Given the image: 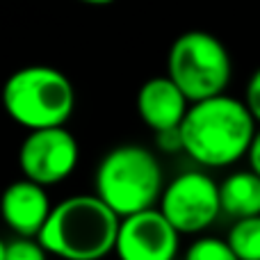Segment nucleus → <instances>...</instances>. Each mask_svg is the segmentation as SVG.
I'll use <instances>...</instances> for the list:
<instances>
[{
    "mask_svg": "<svg viewBox=\"0 0 260 260\" xmlns=\"http://www.w3.org/2000/svg\"><path fill=\"white\" fill-rule=\"evenodd\" d=\"M226 242L240 260H260V217L235 221Z\"/></svg>",
    "mask_w": 260,
    "mask_h": 260,
    "instance_id": "obj_12",
    "label": "nucleus"
},
{
    "mask_svg": "<svg viewBox=\"0 0 260 260\" xmlns=\"http://www.w3.org/2000/svg\"><path fill=\"white\" fill-rule=\"evenodd\" d=\"M137 114L155 135L178 130L189 112V101L169 76L148 78L137 91Z\"/></svg>",
    "mask_w": 260,
    "mask_h": 260,
    "instance_id": "obj_10",
    "label": "nucleus"
},
{
    "mask_svg": "<svg viewBox=\"0 0 260 260\" xmlns=\"http://www.w3.org/2000/svg\"><path fill=\"white\" fill-rule=\"evenodd\" d=\"M178 249L180 233L153 208L121 219L114 253L119 260H176Z\"/></svg>",
    "mask_w": 260,
    "mask_h": 260,
    "instance_id": "obj_8",
    "label": "nucleus"
},
{
    "mask_svg": "<svg viewBox=\"0 0 260 260\" xmlns=\"http://www.w3.org/2000/svg\"><path fill=\"white\" fill-rule=\"evenodd\" d=\"M3 108L27 133L64 128L76 108V89L59 69L44 64L23 67L5 80Z\"/></svg>",
    "mask_w": 260,
    "mask_h": 260,
    "instance_id": "obj_4",
    "label": "nucleus"
},
{
    "mask_svg": "<svg viewBox=\"0 0 260 260\" xmlns=\"http://www.w3.org/2000/svg\"><path fill=\"white\" fill-rule=\"evenodd\" d=\"M121 219L96 194H76L55 203L39 242L62 260H103L117 247Z\"/></svg>",
    "mask_w": 260,
    "mask_h": 260,
    "instance_id": "obj_2",
    "label": "nucleus"
},
{
    "mask_svg": "<svg viewBox=\"0 0 260 260\" xmlns=\"http://www.w3.org/2000/svg\"><path fill=\"white\" fill-rule=\"evenodd\" d=\"M242 101H244V105L249 108L251 117L256 119V123H260V67L251 73V78H249Z\"/></svg>",
    "mask_w": 260,
    "mask_h": 260,
    "instance_id": "obj_15",
    "label": "nucleus"
},
{
    "mask_svg": "<svg viewBox=\"0 0 260 260\" xmlns=\"http://www.w3.org/2000/svg\"><path fill=\"white\" fill-rule=\"evenodd\" d=\"M80 160L78 142L67 128L32 130L18 148L23 178L41 187L59 185L76 171Z\"/></svg>",
    "mask_w": 260,
    "mask_h": 260,
    "instance_id": "obj_7",
    "label": "nucleus"
},
{
    "mask_svg": "<svg viewBox=\"0 0 260 260\" xmlns=\"http://www.w3.org/2000/svg\"><path fill=\"white\" fill-rule=\"evenodd\" d=\"M53 206L46 194V187L21 178L5 187L0 197V217L16 235L25 240H39Z\"/></svg>",
    "mask_w": 260,
    "mask_h": 260,
    "instance_id": "obj_9",
    "label": "nucleus"
},
{
    "mask_svg": "<svg viewBox=\"0 0 260 260\" xmlns=\"http://www.w3.org/2000/svg\"><path fill=\"white\" fill-rule=\"evenodd\" d=\"M167 76L189 103L215 99L226 94L233 76L231 53L212 32H183L174 39L167 55Z\"/></svg>",
    "mask_w": 260,
    "mask_h": 260,
    "instance_id": "obj_5",
    "label": "nucleus"
},
{
    "mask_svg": "<svg viewBox=\"0 0 260 260\" xmlns=\"http://www.w3.org/2000/svg\"><path fill=\"white\" fill-rule=\"evenodd\" d=\"M247 157H249V169L256 171V174L260 176V128H258L256 137H253V144H251V148H249Z\"/></svg>",
    "mask_w": 260,
    "mask_h": 260,
    "instance_id": "obj_17",
    "label": "nucleus"
},
{
    "mask_svg": "<svg viewBox=\"0 0 260 260\" xmlns=\"http://www.w3.org/2000/svg\"><path fill=\"white\" fill-rule=\"evenodd\" d=\"M157 210L180 235L201 233L221 215L219 183L206 171H183L165 185Z\"/></svg>",
    "mask_w": 260,
    "mask_h": 260,
    "instance_id": "obj_6",
    "label": "nucleus"
},
{
    "mask_svg": "<svg viewBox=\"0 0 260 260\" xmlns=\"http://www.w3.org/2000/svg\"><path fill=\"white\" fill-rule=\"evenodd\" d=\"M5 251H7V244L0 240V260H5Z\"/></svg>",
    "mask_w": 260,
    "mask_h": 260,
    "instance_id": "obj_18",
    "label": "nucleus"
},
{
    "mask_svg": "<svg viewBox=\"0 0 260 260\" xmlns=\"http://www.w3.org/2000/svg\"><path fill=\"white\" fill-rule=\"evenodd\" d=\"M155 144L162 151H183V142H180V130H169V133H160L155 135Z\"/></svg>",
    "mask_w": 260,
    "mask_h": 260,
    "instance_id": "obj_16",
    "label": "nucleus"
},
{
    "mask_svg": "<svg viewBox=\"0 0 260 260\" xmlns=\"http://www.w3.org/2000/svg\"><path fill=\"white\" fill-rule=\"evenodd\" d=\"M221 212L235 221L260 217V176L251 169L233 171L219 183Z\"/></svg>",
    "mask_w": 260,
    "mask_h": 260,
    "instance_id": "obj_11",
    "label": "nucleus"
},
{
    "mask_svg": "<svg viewBox=\"0 0 260 260\" xmlns=\"http://www.w3.org/2000/svg\"><path fill=\"white\" fill-rule=\"evenodd\" d=\"M183 260H240L221 238H199L189 244Z\"/></svg>",
    "mask_w": 260,
    "mask_h": 260,
    "instance_id": "obj_13",
    "label": "nucleus"
},
{
    "mask_svg": "<svg viewBox=\"0 0 260 260\" xmlns=\"http://www.w3.org/2000/svg\"><path fill=\"white\" fill-rule=\"evenodd\" d=\"M96 197L119 217L153 210L165 192V176L157 157L139 144L114 146L99 162L94 176Z\"/></svg>",
    "mask_w": 260,
    "mask_h": 260,
    "instance_id": "obj_3",
    "label": "nucleus"
},
{
    "mask_svg": "<svg viewBox=\"0 0 260 260\" xmlns=\"http://www.w3.org/2000/svg\"><path fill=\"white\" fill-rule=\"evenodd\" d=\"M178 130L183 151L197 165L210 169L231 167L249 155L258 133L244 101L229 94L192 103Z\"/></svg>",
    "mask_w": 260,
    "mask_h": 260,
    "instance_id": "obj_1",
    "label": "nucleus"
},
{
    "mask_svg": "<svg viewBox=\"0 0 260 260\" xmlns=\"http://www.w3.org/2000/svg\"><path fill=\"white\" fill-rule=\"evenodd\" d=\"M5 260H48V251L41 247L39 240L18 238L7 244Z\"/></svg>",
    "mask_w": 260,
    "mask_h": 260,
    "instance_id": "obj_14",
    "label": "nucleus"
}]
</instances>
